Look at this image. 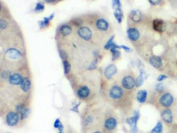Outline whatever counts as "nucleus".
I'll return each mask as SVG.
<instances>
[{"label": "nucleus", "instance_id": "obj_1", "mask_svg": "<svg viewBox=\"0 0 177 133\" xmlns=\"http://www.w3.org/2000/svg\"><path fill=\"white\" fill-rule=\"evenodd\" d=\"M123 95V90L118 85H113L111 87L109 91V96L113 100H118L121 99Z\"/></svg>", "mask_w": 177, "mask_h": 133}, {"label": "nucleus", "instance_id": "obj_2", "mask_svg": "<svg viewBox=\"0 0 177 133\" xmlns=\"http://www.w3.org/2000/svg\"><path fill=\"white\" fill-rule=\"evenodd\" d=\"M139 115H140L138 111H135L133 117H129L126 119V123H127L131 127V133H136L137 132V123L139 118Z\"/></svg>", "mask_w": 177, "mask_h": 133}, {"label": "nucleus", "instance_id": "obj_3", "mask_svg": "<svg viewBox=\"0 0 177 133\" xmlns=\"http://www.w3.org/2000/svg\"><path fill=\"white\" fill-rule=\"evenodd\" d=\"M128 38L132 42H136L141 37V33L137 28L131 27L129 28L127 31Z\"/></svg>", "mask_w": 177, "mask_h": 133}, {"label": "nucleus", "instance_id": "obj_4", "mask_svg": "<svg viewBox=\"0 0 177 133\" xmlns=\"http://www.w3.org/2000/svg\"><path fill=\"white\" fill-rule=\"evenodd\" d=\"M121 83L122 86L127 90H131L136 86V80L131 75H127L123 77Z\"/></svg>", "mask_w": 177, "mask_h": 133}, {"label": "nucleus", "instance_id": "obj_5", "mask_svg": "<svg viewBox=\"0 0 177 133\" xmlns=\"http://www.w3.org/2000/svg\"><path fill=\"white\" fill-rule=\"evenodd\" d=\"M129 17L130 20L134 23H139L143 19V14L141 11L138 9H134L130 11Z\"/></svg>", "mask_w": 177, "mask_h": 133}, {"label": "nucleus", "instance_id": "obj_6", "mask_svg": "<svg viewBox=\"0 0 177 133\" xmlns=\"http://www.w3.org/2000/svg\"><path fill=\"white\" fill-rule=\"evenodd\" d=\"M167 23L160 19H156L153 21V28L154 31L159 33H163L167 29Z\"/></svg>", "mask_w": 177, "mask_h": 133}, {"label": "nucleus", "instance_id": "obj_7", "mask_svg": "<svg viewBox=\"0 0 177 133\" xmlns=\"http://www.w3.org/2000/svg\"><path fill=\"white\" fill-rule=\"evenodd\" d=\"M19 117L18 113L13 111L8 113L6 116V121L8 125L14 126L18 123Z\"/></svg>", "mask_w": 177, "mask_h": 133}, {"label": "nucleus", "instance_id": "obj_8", "mask_svg": "<svg viewBox=\"0 0 177 133\" xmlns=\"http://www.w3.org/2000/svg\"><path fill=\"white\" fill-rule=\"evenodd\" d=\"M78 34L80 38L85 41H89L92 36L90 29L87 27H82L80 28L78 31Z\"/></svg>", "mask_w": 177, "mask_h": 133}, {"label": "nucleus", "instance_id": "obj_9", "mask_svg": "<svg viewBox=\"0 0 177 133\" xmlns=\"http://www.w3.org/2000/svg\"><path fill=\"white\" fill-rule=\"evenodd\" d=\"M173 101V97L169 93H165L160 99V103L165 107H169Z\"/></svg>", "mask_w": 177, "mask_h": 133}, {"label": "nucleus", "instance_id": "obj_10", "mask_svg": "<svg viewBox=\"0 0 177 133\" xmlns=\"http://www.w3.org/2000/svg\"><path fill=\"white\" fill-rule=\"evenodd\" d=\"M117 72V66L114 64H111L109 65L105 68L104 70V76L108 80H110L114 75L116 74Z\"/></svg>", "mask_w": 177, "mask_h": 133}, {"label": "nucleus", "instance_id": "obj_11", "mask_svg": "<svg viewBox=\"0 0 177 133\" xmlns=\"http://www.w3.org/2000/svg\"><path fill=\"white\" fill-rule=\"evenodd\" d=\"M6 56L9 59L17 60L19 59L21 56L20 52L14 48L9 49L6 52Z\"/></svg>", "mask_w": 177, "mask_h": 133}, {"label": "nucleus", "instance_id": "obj_12", "mask_svg": "<svg viewBox=\"0 0 177 133\" xmlns=\"http://www.w3.org/2000/svg\"><path fill=\"white\" fill-rule=\"evenodd\" d=\"M149 62L152 66L157 69L161 68L163 65L162 58L159 56H151Z\"/></svg>", "mask_w": 177, "mask_h": 133}, {"label": "nucleus", "instance_id": "obj_13", "mask_svg": "<svg viewBox=\"0 0 177 133\" xmlns=\"http://www.w3.org/2000/svg\"><path fill=\"white\" fill-rule=\"evenodd\" d=\"M117 125V121L116 118L110 117L105 121L104 127L108 131H112L116 128Z\"/></svg>", "mask_w": 177, "mask_h": 133}, {"label": "nucleus", "instance_id": "obj_14", "mask_svg": "<svg viewBox=\"0 0 177 133\" xmlns=\"http://www.w3.org/2000/svg\"><path fill=\"white\" fill-rule=\"evenodd\" d=\"M77 94L80 99H84L89 96L90 94V90L86 86H82L77 90Z\"/></svg>", "mask_w": 177, "mask_h": 133}, {"label": "nucleus", "instance_id": "obj_15", "mask_svg": "<svg viewBox=\"0 0 177 133\" xmlns=\"http://www.w3.org/2000/svg\"><path fill=\"white\" fill-rule=\"evenodd\" d=\"M23 80V76L20 74L17 73L11 75L9 78L10 83L11 84L13 85L21 84Z\"/></svg>", "mask_w": 177, "mask_h": 133}, {"label": "nucleus", "instance_id": "obj_16", "mask_svg": "<svg viewBox=\"0 0 177 133\" xmlns=\"http://www.w3.org/2000/svg\"><path fill=\"white\" fill-rule=\"evenodd\" d=\"M96 27L100 31H106L109 27V24L104 18H101L96 21Z\"/></svg>", "mask_w": 177, "mask_h": 133}, {"label": "nucleus", "instance_id": "obj_17", "mask_svg": "<svg viewBox=\"0 0 177 133\" xmlns=\"http://www.w3.org/2000/svg\"><path fill=\"white\" fill-rule=\"evenodd\" d=\"M162 119L165 122L171 123L172 122V111L169 109H166L162 112L161 114Z\"/></svg>", "mask_w": 177, "mask_h": 133}, {"label": "nucleus", "instance_id": "obj_18", "mask_svg": "<svg viewBox=\"0 0 177 133\" xmlns=\"http://www.w3.org/2000/svg\"><path fill=\"white\" fill-rule=\"evenodd\" d=\"M147 92L145 90H140L137 94V100L138 102L144 103L146 100Z\"/></svg>", "mask_w": 177, "mask_h": 133}, {"label": "nucleus", "instance_id": "obj_19", "mask_svg": "<svg viewBox=\"0 0 177 133\" xmlns=\"http://www.w3.org/2000/svg\"><path fill=\"white\" fill-rule=\"evenodd\" d=\"M20 85L21 88L22 90L24 92H27L31 88V80H29V78H28L27 77H25L23 78V80Z\"/></svg>", "mask_w": 177, "mask_h": 133}, {"label": "nucleus", "instance_id": "obj_20", "mask_svg": "<svg viewBox=\"0 0 177 133\" xmlns=\"http://www.w3.org/2000/svg\"><path fill=\"white\" fill-rule=\"evenodd\" d=\"M60 32L63 36H68L72 33V28L67 25H64L61 27Z\"/></svg>", "mask_w": 177, "mask_h": 133}, {"label": "nucleus", "instance_id": "obj_21", "mask_svg": "<svg viewBox=\"0 0 177 133\" xmlns=\"http://www.w3.org/2000/svg\"><path fill=\"white\" fill-rule=\"evenodd\" d=\"M54 17V14H52L49 17H45L43 20L39 21V25L41 28L45 27L49 25L50 21Z\"/></svg>", "mask_w": 177, "mask_h": 133}, {"label": "nucleus", "instance_id": "obj_22", "mask_svg": "<svg viewBox=\"0 0 177 133\" xmlns=\"http://www.w3.org/2000/svg\"><path fill=\"white\" fill-rule=\"evenodd\" d=\"M113 15L116 18V20L118 21V23H122L123 17V12H122V9L114 11V12L113 13Z\"/></svg>", "mask_w": 177, "mask_h": 133}, {"label": "nucleus", "instance_id": "obj_23", "mask_svg": "<svg viewBox=\"0 0 177 133\" xmlns=\"http://www.w3.org/2000/svg\"><path fill=\"white\" fill-rule=\"evenodd\" d=\"M146 78V74H140L136 80V86L138 87L141 86L143 84V82L145 78Z\"/></svg>", "mask_w": 177, "mask_h": 133}, {"label": "nucleus", "instance_id": "obj_24", "mask_svg": "<svg viewBox=\"0 0 177 133\" xmlns=\"http://www.w3.org/2000/svg\"><path fill=\"white\" fill-rule=\"evenodd\" d=\"M163 125L161 122L159 121L157 123V125L151 131V133H162Z\"/></svg>", "mask_w": 177, "mask_h": 133}, {"label": "nucleus", "instance_id": "obj_25", "mask_svg": "<svg viewBox=\"0 0 177 133\" xmlns=\"http://www.w3.org/2000/svg\"><path fill=\"white\" fill-rule=\"evenodd\" d=\"M112 7L114 11L121 10V4L120 0H112Z\"/></svg>", "mask_w": 177, "mask_h": 133}, {"label": "nucleus", "instance_id": "obj_26", "mask_svg": "<svg viewBox=\"0 0 177 133\" xmlns=\"http://www.w3.org/2000/svg\"><path fill=\"white\" fill-rule=\"evenodd\" d=\"M136 64L137 65L138 68L140 72V74H145L146 73L145 72V66H144V64L142 62L141 60H137L136 61Z\"/></svg>", "mask_w": 177, "mask_h": 133}, {"label": "nucleus", "instance_id": "obj_27", "mask_svg": "<svg viewBox=\"0 0 177 133\" xmlns=\"http://www.w3.org/2000/svg\"><path fill=\"white\" fill-rule=\"evenodd\" d=\"M63 66H64V73H65V74H67L70 71L71 64L69 62L66 60L63 62Z\"/></svg>", "mask_w": 177, "mask_h": 133}, {"label": "nucleus", "instance_id": "obj_28", "mask_svg": "<svg viewBox=\"0 0 177 133\" xmlns=\"http://www.w3.org/2000/svg\"><path fill=\"white\" fill-rule=\"evenodd\" d=\"M45 9V6L41 3H37L36 4V7L35 8V12H42Z\"/></svg>", "mask_w": 177, "mask_h": 133}, {"label": "nucleus", "instance_id": "obj_29", "mask_svg": "<svg viewBox=\"0 0 177 133\" xmlns=\"http://www.w3.org/2000/svg\"><path fill=\"white\" fill-rule=\"evenodd\" d=\"M114 36H112V37H111L110 39L108 40V42H107V43H106V44L105 45V46H104V49L105 50H108L109 49H110L111 46V45L112 44V43H113V39H114Z\"/></svg>", "mask_w": 177, "mask_h": 133}, {"label": "nucleus", "instance_id": "obj_30", "mask_svg": "<svg viewBox=\"0 0 177 133\" xmlns=\"http://www.w3.org/2000/svg\"><path fill=\"white\" fill-rule=\"evenodd\" d=\"M112 60L114 61L117 59H119L121 56V52L117 50L114 51L112 52Z\"/></svg>", "mask_w": 177, "mask_h": 133}, {"label": "nucleus", "instance_id": "obj_31", "mask_svg": "<svg viewBox=\"0 0 177 133\" xmlns=\"http://www.w3.org/2000/svg\"><path fill=\"white\" fill-rule=\"evenodd\" d=\"M72 23L78 27L82 26L83 23V21L80 18H76L74 20L72 21Z\"/></svg>", "mask_w": 177, "mask_h": 133}, {"label": "nucleus", "instance_id": "obj_32", "mask_svg": "<svg viewBox=\"0 0 177 133\" xmlns=\"http://www.w3.org/2000/svg\"><path fill=\"white\" fill-rule=\"evenodd\" d=\"M54 126L55 128H58L60 131H62L63 128V125L59 119H57L54 122Z\"/></svg>", "mask_w": 177, "mask_h": 133}, {"label": "nucleus", "instance_id": "obj_33", "mask_svg": "<svg viewBox=\"0 0 177 133\" xmlns=\"http://www.w3.org/2000/svg\"><path fill=\"white\" fill-rule=\"evenodd\" d=\"M164 85L162 84V83H159L158 84H157L156 85V87H155V90L157 91V92H162L163 90H164Z\"/></svg>", "mask_w": 177, "mask_h": 133}, {"label": "nucleus", "instance_id": "obj_34", "mask_svg": "<svg viewBox=\"0 0 177 133\" xmlns=\"http://www.w3.org/2000/svg\"><path fill=\"white\" fill-rule=\"evenodd\" d=\"M149 1L151 5L157 6L161 3L162 0H149Z\"/></svg>", "mask_w": 177, "mask_h": 133}, {"label": "nucleus", "instance_id": "obj_35", "mask_svg": "<svg viewBox=\"0 0 177 133\" xmlns=\"http://www.w3.org/2000/svg\"><path fill=\"white\" fill-rule=\"evenodd\" d=\"M7 25H8V23H7L6 21L3 20V19H1V21H0V28H1V29H4L7 28Z\"/></svg>", "mask_w": 177, "mask_h": 133}, {"label": "nucleus", "instance_id": "obj_36", "mask_svg": "<svg viewBox=\"0 0 177 133\" xmlns=\"http://www.w3.org/2000/svg\"><path fill=\"white\" fill-rule=\"evenodd\" d=\"M11 76V72L10 71H4L1 73V77L4 78H9V77Z\"/></svg>", "mask_w": 177, "mask_h": 133}, {"label": "nucleus", "instance_id": "obj_37", "mask_svg": "<svg viewBox=\"0 0 177 133\" xmlns=\"http://www.w3.org/2000/svg\"><path fill=\"white\" fill-rule=\"evenodd\" d=\"M168 77L167 76H166V75H160L159 77H157V80L158 82H162L163 80L167 79Z\"/></svg>", "mask_w": 177, "mask_h": 133}, {"label": "nucleus", "instance_id": "obj_38", "mask_svg": "<svg viewBox=\"0 0 177 133\" xmlns=\"http://www.w3.org/2000/svg\"><path fill=\"white\" fill-rule=\"evenodd\" d=\"M59 53H60V56L62 59H66L68 57V54L64 51L61 50V51L59 52Z\"/></svg>", "mask_w": 177, "mask_h": 133}, {"label": "nucleus", "instance_id": "obj_39", "mask_svg": "<svg viewBox=\"0 0 177 133\" xmlns=\"http://www.w3.org/2000/svg\"><path fill=\"white\" fill-rule=\"evenodd\" d=\"M120 49H123L127 52H131L132 51V50L130 48L125 45H120Z\"/></svg>", "mask_w": 177, "mask_h": 133}, {"label": "nucleus", "instance_id": "obj_40", "mask_svg": "<svg viewBox=\"0 0 177 133\" xmlns=\"http://www.w3.org/2000/svg\"><path fill=\"white\" fill-rule=\"evenodd\" d=\"M56 0H45L46 2L47 3H53L55 2Z\"/></svg>", "mask_w": 177, "mask_h": 133}, {"label": "nucleus", "instance_id": "obj_41", "mask_svg": "<svg viewBox=\"0 0 177 133\" xmlns=\"http://www.w3.org/2000/svg\"><path fill=\"white\" fill-rule=\"evenodd\" d=\"M101 133V132H99V131H98V132H94V133Z\"/></svg>", "mask_w": 177, "mask_h": 133}, {"label": "nucleus", "instance_id": "obj_42", "mask_svg": "<svg viewBox=\"0 0 177 133\" xmlns=\"http://www.w3.org/2000/svg\"><path fill=\"white\" fill-rule=\"evenodd\" d=\"M62 133V132H60V133Z\"/></svg>", "mask_w": 177, "mask_h": 133}, {"label": "nucleus", "instance_id": "obj_43", "mask_svg": "<svg viewBox=\"0 0 177 133\" xmlns=\"http://www.w3.org/2000/svg\"></svg>", "mask_w": 177, "mask_h": 133}]
</instances>
